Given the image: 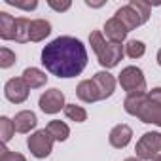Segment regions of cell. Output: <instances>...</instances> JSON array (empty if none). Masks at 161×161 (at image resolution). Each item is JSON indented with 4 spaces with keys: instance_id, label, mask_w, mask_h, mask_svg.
Returning <instances> with one entry per match:
<instances>
[{
    "instance_id": "603a6c76",
    "label": "cell",
    "mask_w": 161,
    "mask_h": 161,
    "mask_svg": "<svg viewBox=\"0 0 161 161\" xmlns=\"http://www.w3.org/2000/svg\"><path fill=\"white\" fill-rule=\"evenodd\" d=\"M14 63H15V53L12 49H8V47L0 49V66H2V68H10Z\"/></svg>"
},
{
    "instance_id": "ba28073f",
    "label": "cell",
    "mask_w": 161,
    "mask_h": 161,
    "mask_svg": "<svg viewBox=\"0 0 161 161\" xmlns=\"http://www.w3.org/2000/svg\"><path fill=\"white\" fill-rule=\"evenodd\" d=\"M38 106L44 114H57L61 110H64V95L63 91L59 89H47L46 93L40 95V101H38Z\"/></svg>"
},
{
    "instance_id": "277c9868",
    "label": "cell",
    "mask_w": 161,
    "mask_h": 161,
    "mask_svg": "<svg viewBox=\"0 0 161 161\" xmlns=\"http://www.w3.org/2000/svg\"><path fill=\"white\" fill-rule=\"evenodd\" d=\"M114 17H118L123 23V27L127 29V32L135 31L136 27L144 25L150 19V4L142 2V0H131L127 6H123V8H119L116 12Z\"/></svg>"
},
{
    "instance_id": "3957f363",
    "label": "cell",
    "mask_w": 161,
    "mask_h": 161,
    "mask_svg": "<svg viewBox=\"0 0 161 161\" xmlns=\"http://www.w3.org/2000/svg\"><path fill=\"white\" fill-rule=\"evenodd\" d=\"M89 44H91V49L95 51L101 66H104V68L118 66L119 61L125 55V46L114 44V42H106L101 31H93L89 34Z\"/></svg>"
},
{
    "instance_id": "4316f807",
    "label": "cell",
    "mask_w": 161,
    "mask_h": 161,
    "mask_svg": "<svg viewBox=\"0 0 161 161\" xmlns=\"http://www.w3.org/2000/svg\"><path fill=\"white\" fill-rule=\"evenodd\" d=\"M157 63H159V66H161V49L157 51Z\"/></svg>"
},
{
    "instance_id": "6da1fadb",
    "label": "cell",
    "mask_w": 161,
    "mask_h": 161,
    "mask_svg": "<svg viewBox=\"0 0 161 161\" xmlns=\"http://www.w3.org/2000/svg\"><path fill=\"white\" fill-rule=\"evenodd\" d=\"M42 64L57 78H76L87 66V49L78 38L59 36L42 49Z\"/></svg>"
},
{
    "instance_id": "52a82bcc",
    "label": "cell",
    "mask_w": 161,
    "mask_h": 161,
    "mask_svg": "<svg viewBox=\"0 0 161 161\" xmlns=\"http://www.w3.org/2000/svg\"><path fill=\"white\" fill-rule=\"evenodd\" d=\"M135 152L140 161H152L161 152V133H155V131L144 133L140 136V140L136 142Z\"/></svg>"
},
{
    "instance_id": "7c38bea8",
    "label": "cell",
    "mask_w": 161,
    "mask_h": 161,
    "mask_svg": "<svg viewBox=\"0 0 161 161\" xmlns=\"http://www.w3.org/2000/svg\"><path fill=\"white\" fill-rule=\"evenodd\" d=\"M36 125H38V118L31 110H21L14 118V127H15L17 133H23V135L25 133H31V129H34Z\"/></svg>"
},
{
    "instance_id": "e0dca14e",
    "label": "cell",
    "mask_w": 161,
    "mask_h": 161,
    "mask_svg": "<svg viewBox=\"0 0 161 161\" xmlns=\"http://www.w3.org/2000/svg\"><path fill=\"white\" fill-rule=\"evenodd\" d=\"M15 17H12L8 12H0V38L2 40H14L15 38Z\"/></svg>"
},
{
    "instance_id": "30bf717a",
    "label": "cell",
    "mask_w": 161,
    "mask_h": 161,
    "mask_svg": "<svg viewBox=\"0 0 161 161\" xmlns=\"http://www.w3.org/2000/svg\"><path fill=\"white\" fill-rule=\"evenodd\" d=\"M93 82H95V86H97V89H99L101 101H104V99H108V97L114 95V91H116V78H114L110 72H106V70L97 72V74L93 76Z\"/></svg>"
},
{
    "instance_id": "484cf974",
    "label": "cell",
    "mask_w": 161,
    "mask_h": 161,
    "mask_svg": "<svg viewBox=\"0 0 161 161\" xmlns=\"http://www.w3.org/2000/svg\"><path fill=\"white\" fill-rule=\"evenodd\" d=\"M49 8H53L55 12H66L68 8H70V2L66 0V2H53V0H49Z\"/></svg>"
},
{
    "instance_id": "f1b7e54d",
    "label": "cell",
    "mask_w": 161,
    "mask_h": 161,
    "mask_svg": "<svg viewBox=\"0 0 161 161\" xmlns=\"http://www.w3.org/2000/svg\"><path fill=\"white\" fill-rule=\"evenodd\" d=\"M152 161H161V153H159V155H155V157H153Z\"/></svg>"
},
{
    "instance_id": "2e32d148",
    "label": "cell",
    "mask_w": 161,
    "mask_h": 161,
    "mask_svg": "<svg viewBox=\"0 0 161 161\" xmlns=\"http://www.w3.org/2000/svg\"><path fill=\"white\" fill-rule=\"evenodd\" d=\"M51 34V23L46 19L31 21V42H42L46 36Z\"/></svg>"
},
{
    "instance_id": "d6986e66",
    "label": "cell",
    "mask_w": 161,
    "mask_h": 161,
    "mask_svg": "<svg viewBox=\"0 0 161 161\" xmlns=\"http://www.w3.org/2000/svg\"><path fill=\"white\" fill-rule=\"evenodd\" d=\"M46 129H47V131L51 133V136H53L55 140H59V142H64V140L68 138V135H70L68 125L63 123L61 119H53V121H49Z\"/></svg>"
},
{
    "instance_id": "44dd1931",
    "label": "cell",
    "mask_w": 161,
    "mask_h": 161,
    "mask_svg": "<svg viewBox=\"0 0 161 161\" xmlns=\"http://www.w3.org/2000/svg\"><path fill=\"white\" fill-rule=\"evenodd\" d=\"M146 53V44L140 40H129L125 46V55H129L131 59H140Z\"/></svg>"
},
{
    "instance_id": "ffe728a7",
    "label": "cell",
    "mask_w": 161,
    "mask_h": 161,
    "mask_svg": "<svg viewBox=\"0 0 161 161\" xmlns=\"http://www.w3.org/2000/svg\"><path fill=\"white\" fill-rule=\"evenodd\" d=\"M64 116L76 123H84L87 119V112L82 106H76V104H66L64 106Z\"/></svg>"
},
{
    "instance_id": "83f0119b",
    "label": "cell",
    "mask_w": 161,
    "mask_h": 161,
    "mask_svg": "<svg viewBox=\"0 0 161 161\" xmlns=\"http://www.w3.org/2000/svg\"><path fill=\"white\" fill-rule=\"evenodd\" d=\"M123 161H140V159H136V157H127V159H123Z\"/></svg>"
},
{
    "instance_id": "9a60e30c",
    "label": "cell",
    "mask_w": 161,
    "mask_h": 161,
    "mask_svg": "<svg viewBox=\"0 0 161 161\" xmlns=\"http://www.w3.org/2000/svg\"><path fill=\"white\" fill-rule=\"evenodd\" d=\"M25 82H27V86L31 87V89H38V87H44L46 86V82H47V76H46V72H42L40 68H34V66H31V68H25V72H23V76H21Z\"/></svg>"
},
{
    "instance_id": "7a4b0ae2",
    "label": "cell",
    "mask_w": 161,
    "mask_h": 161,
    "mask_svg": "<svg viewBox=\"0 0 161 161\" xmlns=\"http://www.w3.org/2000/svg\"><path fill=\"white\" fill-rule=\"evenodd\" d=\"M127 114L138 118L142 123H152L161 127V87H153L148 93L127 95L123 101Z\"/></svg>"
},
{
    "instance_id": "5b68a950",
    "label": "cell",
    "mask_w": 161,
    "mask_h": 161,
    "mask_svg": "<svg viewBox=\"0 0 161 161\" xmlns=\"http://www.w3.org/2000/svg\"><path fill=\"white\" fill-rule=\"evenodd\" d=\"M119 86L123 91H127V95H140V93H148L146 91V78L144 72L138 66H125L119 72Z\"/></svg>"
},
{
    "instance_id": "7402d4cb",
    "label": "cell",
    "mask_w": 161,
    "mask_h": 161,
    "mask_svg": "<svg viewBox=\"0 0 161 161\" xmlns=\"http://www.w3.org/2000/svg\"><path fill=\"white\" fill-rule=\"evenodd\" d=\"M14 133H15L14 119H10V118L2 116V118H0V136H2V142L6 144V142L14 136Z\"/></svg>"
},
{
    "instance_id": "8992f818",
    "label": "cell",
    "mask_w": 161,
    "mask_h": 161,
    "mask_svg": "<svg viewBox=\"0 0 161 161\" xmlns=\"http://www.w3.org/2000/svg\"><path fill=\"white\" fill-rule=\"evenodd\" d=\"M53 142H55V138L51 136V133L47 129H40V131L32 133L27 138V146H29L31 153L34 157H38V159H44V157H47L51 153Z\"/></svg>"
},
{
    "instance_id": "9c48e42d",
    "label": "cell",
    "mask_w": 161,
    "mask_h": 161,
    "mask_svg": "<svg viewBox=\"0 0 161 161\" xmlns=\"http://www.w3.org/2000/svg\"><path fill=\"white\" fill-rule=\"evenodd\" d=\"M29 89L31 87L27 86V82L23 78H12L4 86V95H6V99L10 103L21 104V103H25L29 99Z\"/></svg>"
},
{
    "instance_id": "4fadbf2b",
    "label": "cell",
    "mask_w": 161,
    "mask_h": 161,
    "mask_svg": "<svg viewBox=\"0 0 161 161\" xmlns=\"http://www.w3.org/2000/svg\"><path fill=\"white\" fill-rule=\"evenodd\" d=\"M104 32H106V38L114 44H121L127 38V29L123 27V23L118 17H112L104 23Z\"/></svg>"
},
{
    "instance_id": "ac0fdd59",
    "label": "cell",
    "mask_w": 161,
    "mask_h": 161,
    "mask_svg": "<svg viewBox=\"0 0 161 161\" xmlns=\"http://www.w3.org/2000/svg\"><path fill=\"white\" fill-rule=\"evenodd\" d=\"M15 42L19 44H25V42H31V21L27 17H17L15 21Z\"/></svg>"
},
{
    "instance_id": "d4e9b609",
    "label": "cell",
    "mask_w": 161,
    "mask_h": 161,
    "mask_svg": "<svg viewBox=\"0 0 161 161\" xmlns=\"http://www.w3.org/2000/svg\"><path fill=\"white\" fill-rule=\"evenodd\" d=\"M6 4H10V6H14V8L27 10V12H31V10H34V8L38 6L36 0H31V2H19V0H6Z\"/></svg>"
},
{
    "instance_id": "5bb4252c",
    "label": "cell",
    "mask_w": 161,
    "mask_h": 161,
    "mask_svg": "<svg viewBox=\"0 0 161 161\" xmlns=\"http://www.w3.org/2000/svg\"><path fill=\"white\" fill-rule=\"evenodd\" d=\"M76 95H78L80 101H84V103H97V101H101L99 89H97L93 80H84V82H80L78 87H76Z\"/></svg>"
},
{
    "instance_id": "8fae6325",
    "label": "cell",
    "mask_w": 161,
    "mask_h": 161,
    "mask_svg": "<svg viewBox=\"0 0 161 161\" xmlns=\"http://www.w3.org/2000/svg\"><path fill=\"white\" fill-rule=\"evenodd\" d=\"M131 136H133V129H131L129 125H125V123H119V125H116V127L110 131L108 140H110V144H112L114 148L121 150V148H125V146L131 142Z\"/></svg>"
},
{
    "instance_id": "cb8c5ba5",
    "label": "cell",
    "mask_w": 161,
    "mask_h": 161,
    "mask_svg": "<svg viewBox=\"0 0 161 161\" xmlns=\"http://www.w3.org/2000/svg\"><path fill=\"white\" fill-rule=\"evenodd\" d=\"M0 161H27L25 155L17 153V152H12L8 148H2V153H0Z\"/></svg>"
}]
</instances>
